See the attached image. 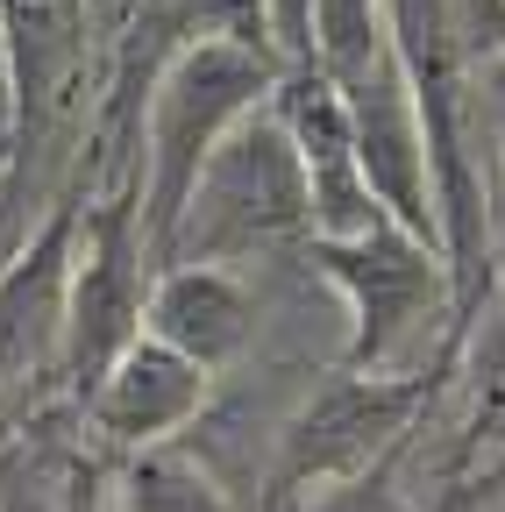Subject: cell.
Masks as SVG:
<instances>
[{
    "mask_svg": "<svg viewBox=\"0 0 505 512\" xmlns=\"http://www.w3.org/2000/svg\"><path fill=\"white\" fill-rule=\"evenodd\" d=\"M385 0H313V64L335 79L363 72L385 50Z\"/></svg>",
    "mask_w": 505,
    "mask_h": 512,
    "instance_id": "7c38bea8",
    "label": "cell"
},
{
    "mask_svg": "<svg viewBox=\"0 0 505 512\" xmlns=\"http://www.w3.org/2000/svg\"><path fill=\"white\" fill-rule=\"evenodd\" d=\"M114 512H242L200 463H178L164 448H143V456L114 477Z\"/></svg>",
    "mask_w": 505,
    "mask_h": 512,
    "instance_id": "8fae6325",
    "label": "cell"
},
{
    "mask_svg": "<svg viewBox=\"0 0 505 512\" xmlns=\"http://www.w3.org/2000/svg\"><path fill=\"white\" fill-rule=\"evenodd\" d=\"M65 512H114V456H107V448H86V456H79Z\"/></svg>",
    "mask_w": 505,
    "mask_h": 512,
    "instance_id": "5bb4252c",
    "label": "cell"
},
{
    "mask_svg": "<svg viewBox=\"0 0 505 512\" xmlns=\"http://www.w3.org/2000/svg\"><path fill=\"white\" fill-rule=\"evenodd\" d=\"M207 399H214V370H200L193 356H178L171 342H157L143 328L93 377L79 413H86L93 448H107L121 463V456H143V448H171L185 427H200Z\"/></svg>",
    "mask_w": 505,
    "mask_h": 512,
    "instance_id": "52a82bcc",
    "label": "cell"
},
{
    "mask_svg": "<svg viewBox=\"0 0 505 512\" xmlns=\"http://www.w3.org/2000/svg\"><path fill=\"white\" fill-rule=\"evenodd\" d=\"M285 72V57L264 43V36H185L143 93V128H136V200H143V235H150V256H164L171 242V221L193 192L200 164L214 157V143L228 128L264 107L271 86Z\"/></svg>",
    "mask_w": 505,
    "mask_h": 512,
    "instance_id": "6da1fadb",
    "label": "cell"
},
{
    "mask_svg": "<svg viewBox=\"0 0 505 512\" xmlns=\"http://www.w3.org/2000/svg\"><path fill=\"white\" fill-rule=\"evenodd\" d=\"M456 370V356L420 363V370H328L313 392L278 420V448L257 484V512H292L299 498H313L321 484H342L356 470H370L385 448L420 434V413L434 406V384Z\"/></svg>",
    "mask_w": 505,
    "mask_h": 512,
    "instance_id": "277c9868",
    "label": "cell"
},
{
    "mask_svg": "<svg viewBox=\"0 0 505 512\" xmlns=\"http://www.w3.org/2000/svg\"><path fill=\"white\" fill-rule=\"evenodd\" d=\"M484 498H491V477H449L441 498L420 505V512H484Z\"/></svg>",
    "mask_w": 505,
    "mask_h": 512,
    "instance_id": "9a60e30c",
    "label": "cell"
},
{
    "mask_svg": "<svg viewBox=\"0 0 505 512\" xmlns=\"http://www.w3.org/2000/svg\"><path fill=\"white\" fill-rule=\"evenodd\" d=\"M306 271L321 278L342 313H349V349L342 363L356 370H420V349H456V299H449V256L434 235H413L406 221H377L363 235H306L299 242ZM441 363V356H434Z\"/></svg>",
    "mask_w": 505,
    "mask_h": 512,
    "instance_id": "7a4b0ae2",
    "label": "cell"
},
{
    "mask_svg": "<svg viewBox=\"0 0 505 512\" xmlns=\"http://www.w3.org/2000/svg\"><path fill=\"white\" fill-rule=\"evenodd\" d=\"M8 157H15V143H8V128H0V171H8Z\"/></svg>",
    "mask_w": 505,
    "mask_h": 512,
    "instance_id": "2e32d148",
    "label": "cell"
},
{
    "mask_svg": "<svg viewBox=\"0 0 505 512\" xmlns=\"http://www.w3.org/2000/svg\"><path fill=\"white\" fill-rule=\"evenodd\" d=\"M93 64V0H0V72H8V171L50 150L79 114Z\"/></svg>",
    "mask_w": 505,
    "mask_h": 512,
    "instance_id": "8992f818",
    "label": "cell"
},
{
    "mask_svg": "<svg viewBox=\"0 0 505 512\" xmlns=\"http://www.w3.org/2000/svg\"><path fill=\"white\" fill-rule=\"evenodd\" d=\"M306 235H313L306 164L285 136V121L264 100V107H249L214 143V157L200 164L157 264H257V256L292 249Z\"/></svg>",
    "mask_w": 505,
    "mask_h": 512,
    "instance_id": "3957f363",
    "label": "cell"
},
{
    "mask_svg": "<svg viewBox=\"0 0 505 512\" xmlns=\"http://www.w3.org/2000/svg\"><path fill=\"white\" fill-rule=\"evenodd\" d=\"M399 456H406V441L385 448L370 470H356V477H342V484H321L313 498H299L292 512H420V505L399 491Z\"/></svg>",
    "mask_w": 505,
    "mask_h": 512,
    "instance_id": "4fadbf2b",
    "label": "cell"
},
{
    "mask_svg": "<svg viewBox=\"0 0 505 512\" xmlns=\"http://www.w3.org/2000/svg\"><path fill=\"white\" fill-rule=\"evenodd\" d=\"M349 93V136H356V164L377 192V207L392 221H406L413 235H434V185H427V128H420V100L406 64L392 57V43L377 50L363 72L342 79ZM441 242V235H434Z\"/></svg>",
    "mask_w": 505,
    "mask_h": 512,
    "instance_id": "ba28073f",
    "label": "cell"
},
{
    "mask_svg": "<svg viewBox=\"0 0 505 512\" xmlns=\"http://www.w3.org/2000/svg\"><path fill=\"white\" fill-rule=\"evenodd\" d=\"M257 320H264V299L235 264H157L150 278L143 328L214 377L257 342Z\"/></svg>",
    "mask_w": 505,
    "mask_h": 512,
    "instance_id": "30bf717a",
    "label": "cell"
},
{
    "mask_svg": "<svg viewBox=\"0 0 505 512\" xmlns=\"http://www.w3.org/2000/svg\"><path fill=\"white\" fill-rule=\"evenodd\" d=\"M86 214V178L57 192L43 228L0 264V392H15L29 377L57 384V335H65V271Z\"/></svg>",
    "mask_w": 505,
    "mask_h": 512,
    "instance_id": "9c48e42d",
    "label": "cell"
},
{
    "mask_svg": "<svg viewBox=\"0 0 505 512\" xmlns=\"http://www.w3.org/2000/svg\"><path fill=\"white\" fill-rule=\"evenodd\" d=\"M157 256L143 235V200L136 178L107 192L86 221V242H72V271H65V335H57V392L72 406L93 392V377L143 335V306H150Z\"/></svg>",
    "mask_w": 505,
    "mask_h": 512,
    "instance_id": "5b68a950",
    "label": "cell"
}]
</instances>
